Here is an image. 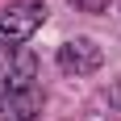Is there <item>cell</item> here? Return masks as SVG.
Returning <instances> with one entry per match:
<instances>
[{
    "mask_svg": "<svg viewBox=\"0 0 121 121\" xmlns=\"http://www.w3.org/2000/svg\"><path fill=\"white\" fill-rule=\"evenodd\" d=\"M42 25H46V4L42 0H17L9 9H0V46H25Z\"/></svg>",
    "mask_w": 121,
    "mask_h": 121,
    "instance_id": "6da1fadb",
    "label": "cell"
},
{
    "mask_svg": "<svg viewBox=\"0 0 121 121\" xmlns=\"http://www.w3.org/2000/svg\"><path fill=\"white\" fill-rule=\"evenodd\" d=\"M38 79V54L29 46H0V96L25 92Z\"/></svg>",
    "mask_w": 121,
    "mask_h": 121,
    "instance_id": "7a4b0ae2",
    "label": "cell"
},
{
    "mask_svg": "<svg viewBox=\"0 0 121 121\" xmlns=\"http://www.w3.org/2000/svg\"><path fill=\"white\" fill-rule=\"evenodd\" d=\"M54 63H59L63 75H92V71H100L104 54H100V46L92 42V38H71V42L59 46Z\"/></svg>",
    "mask_w": 121,
    "mask_h": 121,
    "instance_id": "3957f363",
    "label": "cell"
},
{
    "mask_svg": "<svg viewBox=\"0 0 121 121\" xmlns=\"http://www.w3.org/2000/svg\"><path fill=\"white\" fill-rule=\"evenodd\" d=\"M38 113H42V92L38 88L0 96V121H38Z\"/></svg>",
    "mask_w": 121,
    "mask_h": 121,
    "instance_id": "277c9868",
    "label": "cell"
},
{
    "mask_svg": "<svg viewBox=\"0 0 121 121\" xmlns=\"http://www.w3.org/2000/svg\"><path fill=\"white\" fill-rule=\"evenodd\" d=\"M79 13H109V0H71Z\"/></svg>",
    "mask_w": 121,
    "mask_h": 121,
    "instance_id": "5b68a950",
    "label": "cell"
}]
</instances>
